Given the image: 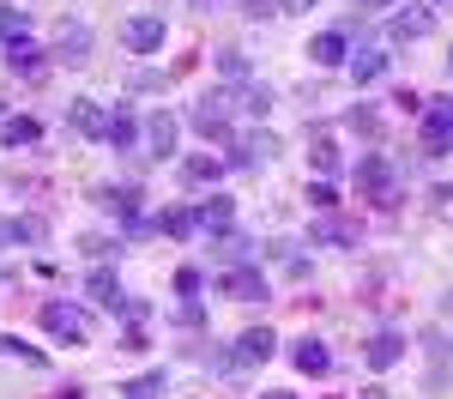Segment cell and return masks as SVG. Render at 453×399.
I'll list each match as a JSON object with an SVG mask.
<instances>
[{
  "instance_id": "6da1fadb",
  "label": "cell",
  "mask_w": 453,
  "mask_h": 399,
  "mask_svg": "<svg viewBox=\"0 0 453 399\" xmlns=\"http://www.w3.org/2000/svg\"><path fill=\"white\" fill-rule=\"evenodd\" d=\"M230 109H236V91H206L200 104L188 109V121H194V134H206V140H230Z\"/></svg>"
},
{
  "instance_id": "7a4b0ae2",
  "label": "cell",
  "mask_w": 453,
  "mask_h": 399,
  "mask_svg": "<svg viewBox=\"0 0 453 399\" xmlns=\"http://www.w3.org/2000/svg\"><path fill=\"white\" fill-rule=\"evenodd\" d=\"M453 151V97L423 104V157H448Z\"/></svg>"
},
{
  "instance_id": "3957f363",
  "label": "cell",
  "mask_w": 453,
  "mask_h": 399,
  "mask_svg": "<svg viewBox=\"0 0 453 399\" xmlns=\"http://www.w3.org/2000/svg\"><path fill=\"white\" fill-rule=\"evenodd\" d=\"M357 188L369 194V200H381V206H393V164H387L381 151H369V157H357Z\"/></svg>"
},
{
  "instance_id": "277c9868",
  "label": "cell",
  "mask_w": 453,
  "mask_h": 399,
  "mask_svg": "<svg viewBox=\"0 0 453 399\" xmlns=\"http://www.w3.org/2000/svg\"><path fill=\"white\" fill-rule=\"evenodd\" d=\"M42 326H49L55 339H67V345H85V339H91V321H85L73 303H42Z\"/></svg>"
},
{
  "instance_id": "5b68a950",
  "label": "cell",
  "mask_w": 453,
  "mask_h": 399,
  "mask_svg": "<svg viewBox=\"0 0 453 399\" xmlns=\"http://www.w3.org/2000/svg\"><path fill=\"white\" fill-rule=\"evenodd\" d=\"M140 188H97V206H109V212L121 218V224H127V230H134V236H145V230H151V224H145L140 218Z\"/></svg>"
},
{
  "instance_id": "8992f818",
  "label": "cell",
  "mask_w": 453,
  "mask_h": 399,
  "mask_svg": "<svg viewBox=\"0 0 453 399\" xmlns=\"http://www.w3.org/2000/svg\"><path fill=\"white\" fill-rule=\"evenodd\" d=\"M218 290H224L230 303H260V296H266V279H260V266H230V272L218 279Z\"/></svg>"
},
{
  "instance_id": "52a82bcc",
  "label": "cell",
  "mask_w": 453,
  "mask_h": 399,
  "mask_svg": "<svg viewBox=\"0 0 453 399\" xmlns=\"http://www.w3.org/2000/svg\"><path fill=\"white\" fill-rule=\"evenodd\" d=\"M314 242H326V249H357V242H363V224H357V218H339V212H320Z\"/></svg>"
},
{
  "instance_id": "ba28073f",
  "label": "cell",
  "mask_w": 453,
  "mask_h": 399,
  "mask_svg": "<svg viewBox=\"0 0 453 399\" xmlns=\"http://www.w3.org/2000/svg\"><path fill=\"white\" fill-rule=\"evenodd\" d=\"M121 42H127L134 55H151V49H164V19H157V12H145V19H127V25H121Z\"/></svg>"
},
{
  "instance_id": "9c48e42d",
  "label": "cell",
  "mask_w": 453,
  "mask_h": 399,
  "mask_svg": "<svg viewBox=\"0 0 453 399\" xmlns=\"http://www.w3.org/2000/svg\"><path fill=\"white\" fill-rule=\"evenodd\" d=\"M49 224L42 218H0V249H25V242H42Z\"/></svg>"
},
{
  "instance_id": "30bf717a",
  "label": "cell",
  "mask_w": 453,
  "mask_h": 399,
  "mask_svg": "<svg viewBox=\"0 0 453 399\" xmlns=\"http://www.w3.org/2000/svg\"><path fill=\"white\" fill-rule=\"evenodd\" d=\"M290 363H296L303 375H326V369H333V351H326L320 339H309V333H303V339L290 345Z\"/></svg>"
},
{
  "instance_id": "8fae6325",
  "label": "cell",
  "mask_w": 453,
  "mask_h": 399,
  "mask_svg": "<svg viewBox=\"0 0 453 399\" xmlns=\"http://www.w3.org/2000/svg\"><path fill=\"white\" fill-rule=\"evenodd\" d=\"M151 230H164V236H175V242H188V236L200 230V206H170L164 218H151Z\"/></svg>"
},
{
  "instance_id": "7c38bea8",
  "label": "cell",
  "mask_w": 453,
  "mask_h": 399,
  "mask_svg": "<svg viewBox=\"0 0 453 399\" xmlns=\"http://www.w3.org/2000/svg\"><path fill=\"white\" fill-rule=\"evenodd\" d=\"M134 140H140V121H134L127 109H115V115L104 121V145L109 151H134Z\"/></svg>"
},
{
  "instance_id": "4fadbf2b",
  "label": "cell",
  "mask_w": 453,
  "mask_h": 399,
  "mask_svg": "<svg viewBox=\"0 0 453 399\" xmlns=\"http://www.w3.org/2000/svg\"><path fill=\"white\" fill-rule=\"evenodd\" d=\"M345 55H350L345 31H320V36H314V42H309V61H314V67H339Z\"/></svg>"
},
{
  "instance_id": "5bb4252c",
  "label": "cell",
  "mask_w": 453,
  "mask_h": 399,
  "mask_svg": "<svg viewBox=\"0 0 453 399\" xmlns=\"http://www.w3.org/2000/svg\"><path fill=\"white\" fill-rule=\"evenodd\" d=\"M273 351H279V339H273L266 326H248L242 339H236V363H266Z\"/></svg>"
},
{
  "instance_id": "9a60e30c",
  "label": "cell",
  "mask_w": 453,
  "mask_h": 399,
  "mask_svg": "<svg viewBox=\"0 0 453 399\" xmlns=\"http://www.w3.org/2000/svg\"><path fill=\"white\" fill-rule=\"evenodd\" d=\"M6 67H12V73H25V79H36V73H42V49H36L31 36L6 42Z\"/></svg>"
},
{
  "instance_id": "2e32d148",
  "label": "cell",
  "mask_w": 453,
  "mask_h": 399,
  "mask_svg": "<svg viewBox=\"0 0 453 399\" xmlns=\"http://www.w3.org/2000/svg\"><path fill=\"white\" fill-rule=\"evenodd\" d=\"M363 357H369V369H393V363L405 357V339H399V333H375Z\"/></svg>"
},
{
  "instance_id": "e0dca14e",
  "label": "cell",
  "mask_w": 453,
  "mask_h": 399,
  "mask_svg": "<svg viewBox=\"0 0 453 399\" xmlns=\"http://www.w3.org/2000/svg\"><path fill=\"white\" fill-rule=\"evenodd\" d=\"M429 31H435V12H429V6L393 12V25H387V36H429Z\"/></svg>"
},
{
  "instance_id": "ac0fdd59",
  "label": "cell",
  "mask_w": 453,
  "mask_h": 399,
  "mask_svg": "<svg viewBox=\"0 0 453 399\" xmlns=\"http://www.w3.org/2000/svg\"><path fill=\"white\" fill-rule=\"evenodd\" d=\"M211 249H218V260H230V266H248V254L260 249V242H254V236H236V230H218Z\"/></svg>"
},
{
  "instance_id": "d6986e66",
  "label": "cell",
  "mask_w": 453,
  "mask_h": 399,
  "mask_svg": "<svg viewBox=\"0 0 453 399\" xmlns=\"http://www.w3.org/2000/svg\"><path fill=\"white\" fill-rule=\"evenodd\" d=\"M0 140L19 151V145H36V140H42V127H36L31 115H6V121H0Z\"/></svg>"
},
{
  "instance_id": "ffe728a7",
  "label": "cell",
  "mask_w": 453,
  "mask_h": 399,
  "mask_svg": "<svg viewBox=\"0 0 453 399\" xmlns=\"http://www.w3.org/2000/svg\"><path fill=\"white\" fill-rule=\"evenodd\" d=\"M145 140H151V151H157V157H170V151H175V115H164V109H157V115L145 121Z\"/></svg>"
},
{
  "instance_id": "44dd1931",
  "label": "cell",
  "mask_w": 453,
  "mask_h": 399,
  "mask_svg": "<svg viewBox=\"0 0 453 399\" xmlns=\"http://www.w3.org/2000/svg\"><path fill=\"white\" fill-rule=\"evenodd\" d=\"M85 49H91V31H85V25H61L55 55H61V61H85Z\"/></svg>"
},
{
  "instance_id": "7402d4cb",
  "label": "cell",
  "mask_w": 453,
  "mask_h": 399,
  "mask_svg": "<svg viewBox=\"0 0 453 399\" xmlns=\"http://www.w3.org/2000/svg\"><path fill=\"white\" fill-rule=\"evenodd\" d=\"M230 218H236V206H230L224 194L200 200V230H211V236H218V230H230Z\"/></svg>"
},
{
  "instance_id": "603a6c76",
  "label": "cell",
  "mask_w": 453,
  "mask_h": 399,
  "mask_svg": "<svg viewBox=\"0 0 453 399\" xmlns=\"http://www.w3.org/2000/svg\"><path fill=\"white\" fill-rule=\"evenodd\" d=\"M91 296L104 303L109 315H121V309H127V296H121V285H115V272H104V266L91 272Z\"/></svg>"
},
{
  "instance_id": "cb8c5ba5",
  "label": "cell",
  "mask_w": 453,
  "mask_h": 399,
  "mask_svg": "<svg viewBox=\"0 0 453 399\" xmlns=\"http://www.w3.org/2000/svg\"><path fill=\"white\" fill-rule=\"evenodd\" d=\"M309 157H314V170H320V176H333V170H339V145H333V134H320V127H314V134H309Z\"/></svg>"
},
{
  "instance_id": "d4e9b609",
  "label": "cell",
  "mask_w": 453,
  "mask_h": 399,
  "mask_svg": "<svg viewBox=\"0 0 453 399\" xmlns=\"http://www.w3.org/2000/svg\"><path fill=\"white\" fill-rule=\"evenodd\" d=\"M67 115H73V127H79V134H97V140H104V121H109V115H104L97 104H91V97H79V104H73Z\"/></svg>"
},
{
  "instance_id": "484cf974",
  "label": "cell",
  "mask_w": 453,
  "mask_h": 399,
  "mask_svg": "<svg viewBox=\"0 0 453 399\" xmlns=\"http://www.w3.org/2000/svg\"><path fill=\"white\" fill-rule=\"evenodd\" d=\"M181 176H188V181H218V176H224V157H206V151H200V157L181 164Z\"/></svg>"
},
{
  "instance_id": "4316f807",
  "label": "cell",
  "mask_w": 453,
  "mask_h": 399,
  "mask_svg": "<svg viewBox=\"0 0 453 399\" xmlns=\"http://www.w3.org/2000/svg\"><path fill=\"white\" fill-rule=\"evenodd\" d=\"M381 67H387V55H375V49H363V55L350 61V79H357V85H369V79H381Z\"/></svg>"
},
{
  "instance_id": "83f0119b",
  "label": "cell",
  "mask_w": 453,
  "mask_h": 399,
  "mask_svg": "<svg viewBox=\"0 0 453 399\" xmlns=\"http://www.w3.org/2000/svg\"><path fill=\"white\" fill-rule=\"evenodd\" d=\"M121 394H127V399H157V394H164V369H151V375H134Z\"/></svg>"
},
{
  "instance_id": "f1b7e54d",
  "label": "cell",
  "mask_w": 453,
  "mask_h": 399,
  "mask_svg": "<svg viewBox=\"0 0 453 399\" xmlns=\"http://www.w3.org/2000/svg\"><path fill=\"white\" fill-rule=\"evenodd\" d=\"M25 31H31V19H25V6H0V36H6V42H19Z\"/></svg>"
},
{
  "instance_id": "f546056e",
  "label": "cell",
  "mask_w": 453,
  "mask_h": 399,
  "mask_svg": "<svg viewBox=\"0 0 453 399\" xmlns=\"http://www.w3.org/2000/svg\"><path fill=\"white\" fill-rule=\"evenodd\" d=\"M236 104H242L248 115H266V109H273V91H266V85H248V91H236Z\"/></svg>"
},
{
  "instance_id": "4dcf8cb0",
  "label": "cell",
  "mask_w": 453,
  "mask_h": 399,
  "mask_svg": "<svg viewBox=\"0 0 453 399\" xmlns=\"http://www.w3.org/2000/svg\"><path fill=\"white\" fill-rule=\"evenodd\" d=\"M218 73H224V79H248V55L242 49H224V55H218Z\"/></svg>"
},
{
  "instance_id": "1f68e13d",
  "label": "cell",
  "mask_w": 453,
  "mask_h": 399,
  "mask_svg": "<svg viewBox=\"0 0 453 399\" xmlns=\"http://www.w3.org/2000/svg\"><path fill=\"white\" fill-rule=\"evenodd\" d=\"M309 206H314V212H333V206H339L333 181H309Z\"/></svg>"
},
{
  "instance_id": "d6a6232c",
  "label": "cell",
  "mask_w": 453,
  "mask_h": 399,
  "mask_svg": "<svg viewBox=\"0 0 453 399\" xmlns=\"http://www.w3.org/2000/svg\"><path fill=\"white\" fill-rule=\"evenodd\" d=\"M345 127H357V134H369V140L381 134V121H375V109H350V115H345Z\"/></svg>"
},
{
  "instance_id": "836d02e7",
  "label": "cell",
  "mask_w": 453,
  "mask_h": 399,
  "mask_svg": "<svg viewBox=\"0 0 453 399\" xmlns=\"http://www.w3.org/2000/svg\"><path fill=\"white\" fill-rule=\"evenodd\" d=\"M200 285H206V279H200V266H181V272H175V290H181L188 303L200 296Z\"/></svg>"
},
{
  "instance_id": "e575fe53",
  "label": "cell",
  "mask_w": 453,
  "mask_h": 399,
  "mask_svg": "<svg viewBox=\"0 0 453 399\" xmlns=\"http://www.w3.org/2000/svg\"><path fill=\"white\" fill-rule=\"evenodd\" d=\"M157 85H164V73H151V67L134 73V91H157Z\"/></svg>"
},
{
  "instance_id": "d590c367",
  "label": "cell",
  "mask_w": 453,
  "mask_h": 399,
  "mask_svg": "<svg viewBox=\"0 0 453 399\" xmlns=\"http://www.w3.org/2000/svg\"><path fill=\"white\" fill-rule=\"evenodd\" d=\"M393 104L405 109V115H423V97H418V91H399V97H393Z\"/></svg>"
},
{
  "instance_id": "8d00e7d4",
  "label": "cell",
  "mask_w": 453,
  "mask_h": 399,
  "mask_svg": "<svg viewBox=\"0 0 453 399\" xmlns=\"http://www.w3.org/2000/svg\"><path fill=\"white\" fill-rule=\"evenodd\" d=\"M266 12H284L279 0H248V19H266Z\"/></svg>"
},
{
  "instance_id": "74e56055",
  "label": "cell",
  "mask_w": 453,
  "mask_h": 399,
  "mask_svg": "<svg viewBox=\"0 0 453 399\" xmlns=\"http://www.w3.org/2000/svg\"><path fill=\"white\" fill-rule=\"evenodd\" d=\"M357 399H387V387H363V394H357Z\"/></svg>"
},
{
  "instance_id": "f35d334b",
  "label": "cell",
  "mask_w": 453,
  "mask_h": 399,
  "mask_svg": "<svg viewBox=\"0 0 453 399\" xmlns=\"http://www.w3.org/2000/svg\"><path fill=\"white\" fill-rule=\"evenodd\" d=\"M369 6H381V0H357V12H369Z\"/></svg>"
},
{
  "instance_id": "ab89813d",
  "label": "cell",
  "mask_w": 453,
  "mask_h": 399,
  "mask_svg": "<svg viewBox=\"0 0 453 399\" xmlns=\"http://www.w3.org/2000/svg\"><path fill=\"white\" fill-rule=\"evenodd\" d=\"M260 399H296V394H260Z\"/></svg>"
},
{
  "instance_id": "60d3db41",
  "label": "cell",
  "mask_w": 453,
  "mask_h": 399,
  "mask_svg": "<svg viewBox=\"0 0 453 399\" xmlns=\"http://www.w3.org/2000/svg\"><path fill=\"white\" fill-rule=\"evenodd\" d=\"M448 61H453V55H448Z\"/></svg>"
}]
</instances>
